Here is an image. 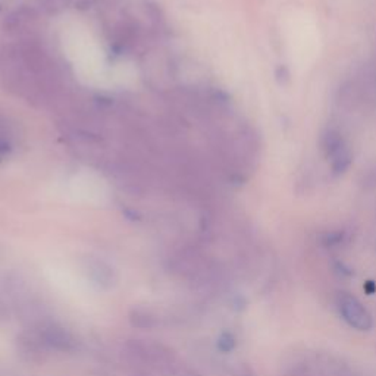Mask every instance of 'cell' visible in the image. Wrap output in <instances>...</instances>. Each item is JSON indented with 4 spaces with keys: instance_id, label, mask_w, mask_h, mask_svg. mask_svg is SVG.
Instances as JSON below:
<instances>
[{
    "instance_id": "cell-9",
    "label": "cell",
    "mask_w": 376,
    "mask_h": 376,
    "mask_svg": "<svg viewBox=\"0 0 376 376\" xmlns=\"http://www.w3.org/2000/svg\"><path fill=\"white\" fill-rule=\"evenodd\" d=\"M235 347V338L231 332H224L218 339V349L224 353H230Z\"/></svg>"
},
{
    "instance_id": "cell-4",
    "label": "cell",
    "mask_w": 376,
    "mask_h": 376,
    "mask_svg": "<svg viewBox=\"0 0 376 376\" xmlns=\"http://www.w3.org/2000/svg\"><path fill=\"white\" fill-rule=\"evenodd\" d=\"M89 278L101 289H111L118 282V275L115 269L104 261L90 259L87 262Z\"/></svg>"
},
{
    "instance_id": "cell-8",
    "label": "cell",
    "mask_w": 376,
    "mask_h": 376,
    "mask_svg": "<svg viewBox=\"0 0 376 376\" xmlns=\"http://www.w3.org/2000/svg\"><path fill=\"white\" fill-rule=\"evenodd\" d=\"M350 165H351V155H350V151L344 147L343 150L337 153V155L334 156V162H332L334 174L339 175V174L346 173Z\"/></svg>"
},
{
    "instance_id": "cell-10",
    "label": "cell",
    "mask_w": 376,
    "mask_h": 376,
    "mask_svg": "<svg viewBox=\"0 0 376 376\" xmlns=\"http://www.w3.org/2000/svg\"><path fill=\"white\" fill-rule=\"evenodd\" d=\"M343 240H344L343 231H332L323 237V244L327 247H335L343 243Z\"/></svg>"
},
{
    "instance_id": "cell-7",
    "label": "cell",
    "mask_w": 376,
    "mask_h": 376,
    "mask_svg": "<svg viewBox=\"0 0 376 376\" xmlns=\"http://www.w3.org/2000/svg\"><path fill=\"white\" fill-rule=\"evenodd\" d=\"M322 149L325 151V155H327L328 158H334L337 153H339L341 150L344 149L343 137H341V134L335 130H328L327 132L323 134Z\"/></svg>"
},
{
    "instance_id": "cell-3",
    "label": "cell",
    "mask_w": 376,
    "mask_h": 376,
    "mask_svg": "<svg viewBox=\"0 0 376 376\" xmlns=\"http://www.w3.org/2000/svg\"><path fill=\"white\" fill-rule=\"evenodd\" d=\"M44 346L49 350H55L61 353H71L77 349L78 341L71 331H68L58 322L44 320L40 322L36 328Z\"/></svg>"
},
{
    "instance_id": "cell-6",
    "label": "cell",
    "mask_w": 376,
    "mask_h": 376,
    "mask_svg": "<svg viewBox=\"0 0 376 376\" xmlns=\"http://www.w3.org/2000/svg\"><path fill=\"white\" fill-rule=\"evenodd\" d=\"M325 370L328 376H365L362 372L339 361L337 357H325Z\"/></svg>"
},
{
    "instance_id": "cell-5",
    "label": "cell",
    "mask_w": 376,
    "mask_h": 376,
    "mask_svg": "<svg viewBox=\"0 0 376 376\" xmlns=\"http://www.w3.org/2000/svg\"><path fill=\"white\" fill-rule=\"evenodd\" d=\"M161 316L150 309H132L130 313V322L137 328L142 330H151L161 325Z\"/></svg>"
},
{
    "instance_id": "cell-1",
    "label": "cell",
    "mask_w": 376,
    "mask_h": 376,
    "mask_svg": "<svg viewBox=\"0 0 376 376\" xmlns=\"http://www.w3.org/2000/svg\"><path fill=\"white\" fill-rule=\"evenodd\" d=\"M125 349L132 362L162 372L166 376H173L181 365L177 353L158 341L131 339L125 344Z\"/></svg>"
},
{
    "instance_id": "cell-2",
    "label": "cell",
    "mask_w": 376,
    "mask_h": 376,
    "mask_svg": "<svg viewBox=\"0 0 376 376\" xmlns=\"http://www.w3.org/2000/svg\"><path fill=\"white\" fill-rule=\"evenodd\" d=\"M335 307L350 328L358 332H369L373 328V316L368 307L349 292H338Z\"/></svg>"
}]
</instances>
